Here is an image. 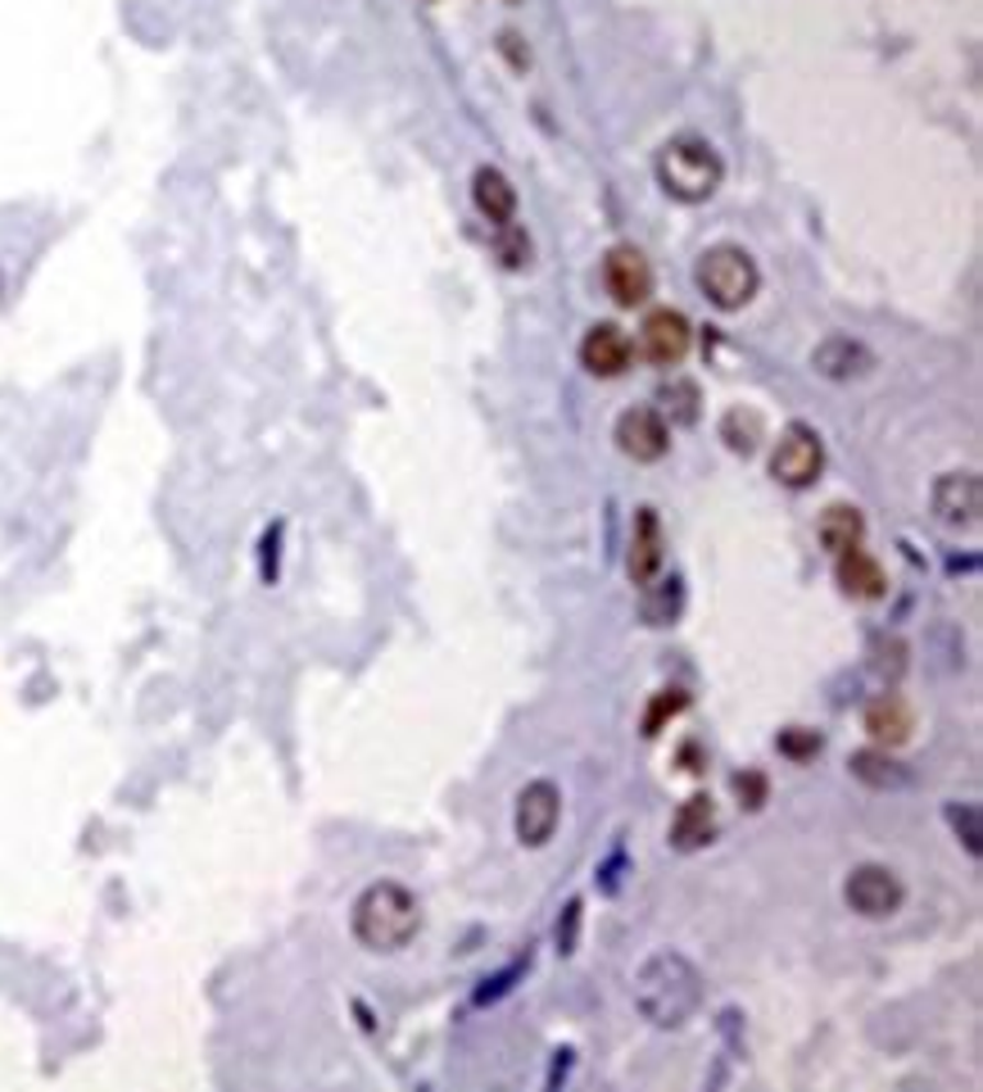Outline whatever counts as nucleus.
Here are the masks:
<instances>
[{"label": "nucleus", "instance_id": "423d86ee", "mask_svg": "<svg viewBox=\"0 0 983 1092\" xmlns=\"http://www.w3.org/2000/svg\"><path fill=\"white\" fill-rule=\"evenodd\" d=\"M603 286H608L617 309H644L653 299V268L644 250L634 245H612L603 258Z\"/></svg>", "mask_w": 983, "mask_h": 1092}, {"label": "nucleus", "instance_id": "f257e3e1", "mask_svg": "<svg viewBox=\"0 0 983 1092\" xmlns=\"http://www.w3.org/2000/svg\"><path fill=\"white\" fill-rule=\"evenodd\" d=\"M634 1006L658 1029L685 1025L689 1015L703 1006V979H698L694 961H685L680 952L649 957L634 974Z\"/></svg>", "mask_w": 983, "mask_h": 1092}, {"label": "nucleus", "instance_id": "aec40b11", "mask_svg": "<svg viewBox=\"0 0 983 1092\" xmlns=\"http://www.w3.org/2000/svg\"><path fill=\"white\" fill-rule=\"evenodd\" d=\"M721 440L735 449V454H758V444L766 440V422L758 408H730L721 418Z\"/></svg>", "mask_w": 983, "mask_h": 1092}, {"label": "nucleus", "instance_id": "0eeeda50", "mask_svg": "<svg viewBox=\"0 0 983 1092\" xmlns=\"http://www.w3.org/2000/svg\"><path fill=\"white\" fill-rule=\"evenodd\" d=\"M843 897H848V907H852L857 916H865V920H884V916H893V912L902 907L906 889H902V880L888 871V865L865 861V865H857V871L848 875Z\"/></svg>", "mask_w": 983, "mask_h": 1092}, {"label": "nucleus", "instance_id": "5701e85b", "mask_svg": "<svg viewBox=\"0 0 983 1092\" xmlns=\"http://www.w3.org/2000/svg\"><path fill=\"white\" fill-rule=\"evenodd\" d=\"M685 707H689V694H685V690H662V694L649 703V712H644V735H658L662 721L680 717Z\"/></svg>", "mask_w": 983, "mask_h": 1092}, {"label": "nucleus", "instance_id": "39448f33", "mask_svg": "<svg viewBox=\"0 0 983 1092\" xmlns=\"http://www.w3.org/2000/svg\"><path fill=\"white\" fill-rule=\"evenodd\" d=\"M820 467H825L820 435L811 427H803V422L784 427L780 440H775V454H771V476L780 485H788V489H807L820 476Z\"/></svg>", "mask_w": 983, "mask_h": 1092}, {"label": "nucleus", "instance_id": "f8f14e48", "mask_svg": "<svg viewBox=\"0 0 983 1092\" xmlns=\"http://www.w3.org/2000/svg\"><path fill=\"white\" fill-rule=\"evenodd\" d=\"M634 359V345L630 335L617 327V322H594L585 335H581V367L589 376H603V382H612V376H621Z\"/></svg>", "mask_w": 983, "mask_h": 1092}, {"label": "nucleus", "instance_id": "2eb2a0df", "mask_svg": "<svg viewBox=\"0 0 983 1092\" xmlns=\"http://www.w3.org/2000/svg\"><path fill=\"white\" fill-rule=\"evenodd\" d=\"M865 730H871L875 743L897 748V743L912 739L916 712H912V703H906L902 694H880V698H871V707H865Z\"/></svg>", "mask_w": 983, "mask_h": 1092}, {"label": "nucleus", "instance_id": "7ed1b4c3", "mask_svg": "<svg viewBox=\"0 0 983 1092\" xmlns=\"http://www.w3.org/2000/svg\"><path fill=\"white\" fill-rule=\"evenodd\" d=\"M653 173H658L662 191L680 205H703L716 196V186L726 181V164L707 136H671L658 150Z\"/></svg>", "mask_w": 983, "mask_h": 1092}, {"label": "nucleus", "instance_id": "412c9836", "mask_svg": "<svg viewBox=\"0 0 983 1092\" xmlns=\"http://www.w3.org/2000/svg\"><path fill=\"white\" fill-rule=\"evenodd\" d=\"M852 775L865 780L871 788H902L906 784V771L888 758V752H875V748L857 752V758H852Z\"/></svg>", "mask_w": 983, "mask_h": 1092}, {"label": "nucleus", "instance_id": "f3484780", "mask_svg": "<svg viewBox=\"0 0 983 1092\" xmlns=\"http://www.w3.org/2000/svg\"><path fill=\"white\" fill-rule=\"evenodd\" d=\"M835 576H839V585H843V594H852V598H884L888 594V576H884V567L880 562L865 553L861 544L857 549H848V553H839V562H835Z\"/></svg>", "mask_w": 983, "mask_h": 1092}, {"label": "nucleus", "instance_id": "f03ea898", "mask_svg": "<svg viewBox=\"0 0 983 1092\" xmlns=\"http://www.w3.org/2000/svg\"><path fill=\"white\" fill-rule=\"evenodd\" d=\"M354 938L367 952H404L422 929V907L404 884H367L354 902Z\"/></svg>", "mask_w": 983, "mask_h": 1092}, {"label": "nucleus", "instance_id": "dca6fc26", "mask_svg": "<svg viewBox=\"0 0 983 1092\" xmlns=\"http://www.w3.org/2000/svg\"><path fill=\"white\" fill-rule=\"evenodd\" d=\"M472 200L481 209L485 222H495V228H508V222H517V186L499 173V168H476L472 177Z\"/></svg>", "mask_w": 983, "mask_h": 1092}, {"label": "nucleus", "instance_id": "9d476101", "mask_svg": "<svg viewBox=\"0 0 983 1092\" xmlns=\"http://www.w3.org/2000/svg\"><path fill=\"white\" fill-rule=\"evenodd\" d=\"M934 517L942 526H952V531H974L979 526V512H983V485L974 472H948L934 481Z\"/></svg>", "mask_w": 983, "mask_h": 1092}, {"label": "nucleus", "instance_id": "a211bd4d", "mask_svg": "<svg viewBox=\"0 0 983 1092\" xmlns=\"http://www.w3.org/2000/svg\"><path fill=\"white\" fill-rule=\"evenodd\" d=\"M711 835H716V803L707 794H694V798L680 803V812L671 820V843L680 852H694V848L711 843Z\"/></svg>", "mask_w": 983, "mask_h": 1092}, {"label": "nucleus", "instance_id": "6e6552de", "mask_svg": "<svg viewBox=\"0 0 983 1092\" xmlns=\"http://www.w3.org/2000/svg\"><path fill=\"white\" fill-rule=\"evenodd\" d=\"M562 820V794L553 780H531L517 794V839L526 848H544L557 835Z\"/></svg>", "mask_w": 983, "mask_h": 1092}, {"label": "nucleus", "instance_id": "393cba45", "mask_svg": "<svg viewBox=\"0 0 983 1092\" xmlns=\"http://www.w3.org/2000/svg\"><path fill=\"white\" fill-rule=\"evenodd\" d=\"M780 752H784V758H793V762H807V758H816V752H820V735L793 726V730L780 735Z\"/></svg>", "mask_w": 983, "mask_h": 1092}, {"label": "nucleus", "instance_id": "b1692460", "mask_svg": "<svg viewBox=\"0 0 983 1092\" xmlns=\"http://www.w3.org/2000/svg\"><path fill=\"white\" fill-rule=\"evenodd\" d=\"M499 254L508 268H526L531 263V236H526L517 222H508V228H499Z\"/></svg>", "mask_w": 983, "mask_h": 1092}, {"label": "nucleus", "instance_id": "1a4fd4ad", "mask_svg": "<svg viewBox=\"0 0 983 1092\" xmlns=\"http://www.w3.org/2000/svg\"><path fill=\"white\" fill-rule=\"evenodd\" d=\"M617 449L634 463H662L671 454V427L658 408H626L617 418Z\"/></svg>", "mask_w": 983, "mask_h": 1092}, {"label": "nucleus", "instance_id": "9b49d317", "mask_svg": "<svg viewBox=\"0 0 983 1092\" xmlns=\"http://www.w3.org/2000/svg\"><path fill=\"white\" fill-rule=\"evenodd\" d=\"M689 345H694V327H689L685 313H675V309H653L644 322H639V350H644V359L658 363V367L685 363Z\"/></svg>", "mask_w": 983, "mask_h": 1092}, {"label": "nucleus", "instance_id": "4be33fe9", "mask_svg": "<svg viewBox=\"0 0 983 1092\" xmlns=\"http://www.w3.org/2000/svg\"><path fill=\"white\" fill-rule=\"evenodd\" d=\"M662 408H666V418L680 422V427L698 422V386H689V382H671V386H662Z\"/></svg>", "mask_w": 983, "mask_h": 1092}, {"label": "nucleus", "instance_id": "6ab92c4d", "mask_svg": "<svg viewBox=\"0 0 983 1092\" xmlns=\"http://www.w3.org/2000/svg\"><path fill=\"white\" fill-rule=\"evenodd\" d=\"M816 536H820V544L829 549V553H848V549H857L861 540H865V517L852 508V504H829L825 512H820V526H816Z\"/></svg>", "mask_w": 983, "mask_h": 1092}, {"label": "nucleus", "instance_id": "ddd939ff", "mask_svg": "<svg viewBox=\"0 0 983 1092\" xmlns=\"http://www.w3.org/2000/svg\"><path fill=\"white\" fill-rule=\"evenodd\" d=\"M666 562V536H662V517L658 508H639L634 512V531H630V558H626V572L630 581L644 589L653 585V576L662 572Z\"/></svg>", "mask_w": 983, "mask_h": 1092}, {"label": "nucleus", "instance_id": "4468645a", "mask_svg": "<svg viewBox=\"0 0 983 1092\" xmlns=\"http://www.w3.org/2000/svg\"><path fill=\"white\" fill-rule=\"evenodd\" d=\"M811 367L825 376V382H852V376H865L875 367V354L865 350L852 335H825V341L811 350Z\"/></svg>", "mask_w": 983, "mask_h": 1092}, {"label": "nucleus", "instance_id": "20e7f679", "mask_svg": "<svg viewBox=\"0 0 983 1092\" xmlns=\"http://www.w3.org/2000/svg\"><path fill=\"white\" fill-rule=\"evenodd\" d=\"M694 282L707 295L711 309L739 313V309L752 305V295L762 290V268H758V258H752L743 245L721 241V245H707L703 250L698 268H694Z\"/></svg>", "mask_w": 983, "mask_h": 1092}, {"label": "nucleus", "instance_id": "bb28decb", "mask_svg": "<svg viewBox=\"0 0 983 1092\" xmlns=\"http://www.w3.org/2000/svg\"><path fill=\"white\" fill-rule=\"evenodd\" d=\"M735 794L743 798V807H762V803H766V780H762L758 771L735 775Z\"/></svg>", "mask_w": 983, "mask_h": 1092}, {"label": "nucleus", "instance_id": "a878e982", "mask_svg": "<svg viewBox=\"0 0 983 1092\" xmlns=\"http://www.w3.org/2000/svg\"><path fill=\"white\" fill-rule=\"evenodd\" d=\"M675 613H680V581H662V589H658V604L649 598V604H644V617H649L653 626H666Z\"/></svg>", "mask_w": 983, "mask_h": 1092}]
</instances>
